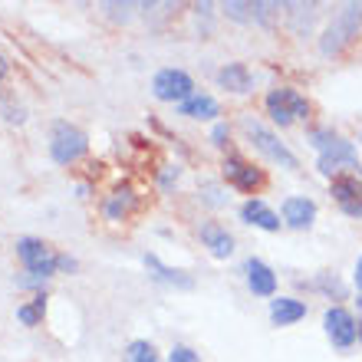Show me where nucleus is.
Returning <instances> with one entry per match:
<instances>
[{
    "mask_svg": "<svg viewBox=\"0 0 362 362\" xmlns=\"http://www.w3.org/2000/svg\"><path fill=\"white\" fill-rule=\"evenodd\" d=\"M267 112L276 125H290L293 119H306L310 115V103L296 89H274L267 95Z\"/></svg>",
    "mask_w": 362,
    "mask_h": 362,
    "instance_id": "6",
    "label": "nucleus"
},
{
    "mask_svg": "<svg viewBox=\"0 0 362 362\" xmlns=\"http://www.w3.org/2000/svg\"><path fill=\"white\" fill-rule=\"evenodd\" d=\"M323 326H326V336H329V339H333V346H339V349L353 346L356 336H359V326H356L353 313H349V310H343V306L326 310Z\"/></svg>",
    "mask_w": 362,
    "mask_h": 362,
    "instance_id": "8",
    "label": "nucleus"
},
{
    "mask_svg": "<svg viewBox=\"0 0 362 362\" xmlns=\"http://www.w3.org/2000/svg\"><path fill=\"white\" fill-rule=\"evenodd\" d=\"M17 316H20V323H27V326H37L40 323V310L33 303L17 306Z\"/></svg>",
    "mask_w": 362,
    "mask_h": 362,
    "instance_id": "21",
    "label": "nucleus"
},
{
    "mask_svg": "<svg viewBox=\"0 0 362 362\" xmlns=\"http://www.w3.org/2000/svg\"><path fill=\"white\" fill-rule=\"evenodd\" d=\"M132 208H135V191L129 188V185L115 188V191H112V198L105 201V214H109L112 221L129 218V214H132Z\"/></svg>",
    "mask_w": 362,
    "mask_h": 362,
    "instance_id": "17",
    "label": "nucleus"
},
{
    "mask_svg": "<svg viewBox=\"0 0 362 362\" xmlns=\"http://www.w3.org/2000/svg\"><path fill=\"white\" fill-rule=\"evenodd\" d=\"M359 313H362V296H359Z\"/></svg>",
    "mask_w": 362,
    "mask_h": 362,
    "instance_id": "28",
    "label": "nucleus"
},
{
    "mask_svg": "<svg viewBox=\"0 0 362 362\" xmlns=\"http://www.w3.org/2000/svg\"><path fill=\"white\" fill-rule=\"evenodd\" d=\"M333 198L339 201V208L349 214V218H362V185L359 178H336L333 181Z\"/></svg>",
    "mask_w": 362,
    "mask_h": 362,
    "instance_id": "9",
    "label": "nucleus"
},
{
    "mask_svg": "<svg viewBox=\"0 0 362 362\" xmlns=\"http://www.w3.org/2000/svg\"><path fill=\"white\" fill-rule=\"evenodd\" d=\"M201 240H204V247H208L214 257H230V254H234V238H230L221 224H214V221L201 228Z\"/></svg>",
    "mask_w": 362,
    "mask_h": 362,
    "instance_id": "13",
    "label": "nucleus"
},
{
    "mask_svg": "<svg viewBox=\"0 0 362 362\" xmlns=\"http://www.w3.org/2000/svg\"><path fill=\"white\" fill-rule=\"evenodd\" d=\"M247 284L257 296H274L276 290V274L264 264V260H247Z\"/></svg>",
    "mask_w": 362,
    "mask_h": 362,
    "instance_id": "14",
    "label": "nucleus"
},
{
    "mask_svg": "<svg viewBox=\"0 0 362 362\" xmlns=\"http://www.w3.org/2000/svg\"><path fill=\"white\" fill-rule=\"evenodd\" d=\"M356 286L362 290V257H359V264H356Z\"/></svg>",
    "mask_w": 362,
    "mask_h": 362,
    "instance_id": "26",
    "label": "nucleus"
},
{
    "mask_svg": "<svg viewBox=\"0 0 362 362\" xmlns=\"http://www.w3.org/2000/svg\"><path fill=\"white\" fill-rule=\"evenodd\" d=\"M230 135L228 125H214V132H211V139H214V145H224V139Z\"/></svg>",
    "mask_w": 362,
    "mask_h": 362,
    "instance_id": "24",
    "label": "nucleus"
},
{
    "mask_svg": "<svg viewBox=\"0 0 362 362\" xmlns=\"http://www.w3.org/2000/svg\"><path fill=\"white\" fill-rule=\"evenodd\" d=\"M303 316H306V303H300V300L276 296L274 303H270V320H274L276 326H290V323H296V320H303Z\"/></svg>",
    "mask_w": 362,
    "mask_h": 362,
    "instance_id": "15",
    "label": "nucleus"
},
{
    "mask_svg": "<svg viewBox=\"0 0 362 362\" xmlns=\"http://www.w3.org/2000/svg\"><path fill=\"white\" fill-rule=\"evenodd\" d=\"M310 142L320 148V172L323 175H333V172H343V168H359L356 162V148L343 139H336L333 132H313Z\"/></svg>",
    "mask_w": 362,
    "mask_h": 362,
    "instance_id": "2",
    "label": "nucleus"
},
{
    "mask_svg": "<svg viewBox=\"0 0 362 362\" xmlns=\"http://www.w3.org/2000/svg\"><path fill=\"white\" fill-rule=\"evenodd\" d=\"M17 254L30 270V276H23L20 284H37V280H47L49 274H57L59 270V257H53L47 244L37 240V238H20L17 240Z\"/></svg>",
    "mask_w": 362,
    "mask_h": 362,
    "instance_id": "3",
    "label": "nucleus"
},
{
    "mask_svg": "<svg viewBox=\"0 0 362 362\" xmlns=\"http://www.w3.org/2000/svg\"><path fill=\"white\" fill-rule=\"evenodd\" d=\"M7 69H10V66H7V59H4V57H0V79H4V76H7Z\"/></svg>",
    "mask_w": 362,
    "mask_h": 362,
    "instance_id": "27",
    "label": "nucleus"
},
{
    "mask_svg": "<svg viewBox=\"0 0 362 362\" xmlns=\"http://www.w3.org/2000/svg\"><path fill=\"white\" fill-rule=\"evenodd\" d=\"M240 218L247 221V224H254V228H260V230H280V218H276L274 211H270L264 201H257V198L244 201Z\"/></svg>",
    "mask_w": 362,
    "mask_h": 362,
    "instance_id": "11",
    "label": "nucleus"
},
{
    "mask_svg": "<svg viewBox=\"0 0 362 362\" xmlns=\"http://www.w3.org/2000/svg\"><path fill=\"white\" fill-rule=\"evenodd\" d=\"M359 27H362V7L359 4H346V7L333 17V23L326 27L323 40H320L323 57H336V53H343V49L359 37Z\"/></svg>",
    "mask_w": 362,
    "mask_h": 362,
    "instance_id": "1",
    "label": "nucleus"
},
{
    "mask_svg": "<svg viewBox=\"0 0 362 362\" xmlns=\"http://www.w3.org/2000/svg\"><path fill=\"white\" fill-rule=\"evenodd\" d=\"M86 148H89L86 132H79L76 125L57 122V129H53V142H49V155H53V162L73 165L76 158L86 155Z\"/></svg>",
    "mask_w": 362,
    "mask_h": 362,
    "instance_id": "4",
    "label": "nucleus"
},
{
    "mask_svg": "<svg viewBox=\"0 0 362 362\" xmlns=\"http://www.w3.org/2000/svg\"><path fill=\"white\" fill-rule=\"evenodd\" d=\"M145 267L155 274V280H162V284H172V286H185L188 290L194 280H191L188 274H181V270H172V267H165L162 260L155 257V254H145Z\"/></svg>",
    "mask_w": 362,
    "mask_h": 362,
    "instance_id": "19",
    "label": "nucleus"
},
{
    "mask_svg": "<svg viewBox=\"0 0 362 362\" xmlns=\"http://www.w3.org/2000/svg\"><path fill=\"white\" fill-rule=\"evenodd\" d=\"M218 83L230 93H247L250 89V69L244 63H228V66L218 73Z\"/></svg>",
    "mask_w": 362,
    "mask_h": 362,
    "instance_id": "16",
    "label": "nucleus"
},
{
    "mask_svg": "<svg viewBox=\"0 0 362 362\" xmlns=\"http://www.w3.org/2000/svg\"><path fill=\"white\" fill-rule=\"evenodd\" d=\"M224 178H228V185H234V188H240V191H254L264 185V175H260L254 165L244 162V158H228V162H224Z\"/></svg>",
    "mask_w": 362,
    "mask_h": 362,
    "instance_id": "10",
    "label": "nucleus"
},
{
    "mask_svg": "<svg viewBox=\"0 0 362 362\" xmlns=\"http://www.w3.org/2000/svg\"><path fill=\"white\" fill-rule=\"evenodd\" d=\"M204 194H208V204H224V198H218V188H214V185H208Z\"/></svg>",
    "mask_w": 362,
    "mask_h": 362,
    "instance_id": "25",
    "label": "nucleus"
},
{
    "mask_svg": "<svg viewBox=\"0 0 362 362\" xmlns=\"http://www.w3.org/2000/svg\"><path fill=\"white\" fill-rule=\"evenodd\" d=\"M125 362H162V359H158V353H155V346L148 339H135L125 349Z\"/></svg>",
    "mask_w": 362,
    "mask_h": 362,
    "instance_id": "20",
    "label": "nucleus"
},
{
    "mask_svg": "<svg viewBox=\"0 0 362 362\" xmlns=\"http://www.w3.org/2000/svg\"><path fill=\"white\" fill-rule=\"evenodd\" d=\"M152 93L155 99H162V103H188L191 95H194V83L185 69H162V73H155L152 79Z\"/></svg>",
    "mask_w": 362,
    "mask_h": 362,
    "instance_id": "5",
    "label": "nucleus"
},
{
    "mask_svg": "<svg viewBox=\"0 0 362 362\" xmlns=\"http://www.w3.org/2000/svg\"><path fill=\"white\" fill-rule=\"evenodd\" d=\"M228 17H234V20H250L254 17V4H228Z\"/></svg>",
    "mask_w": 362,
    "mask_h": 362,
    "instance_id": "22",
    "label": "nucleus"
},
{
    "mask_svg": "<svg viewBox=\"0 0 362 362\" xmlns=\"http://www.w3.org/2000/svg\"><path fill=\"white\" fill-rule=\"evenodd\" d=\"M244 129H247V135H250V142H254V148H257V152H264L270 158V162H276V165H284V168H296V155L290 152V148H286L284 142H280V139H276L274 132H270V129H264V125L260 122H244Z\"/></svg>",
    "mask_w": 362,
    "mask_h": 362,
    "instance_id": "7",
    "label": "nucleus"
},
{
    "mask_svg": "<svg viewBox=\"0 0 362 362\" xmlns=\"http://www.w3.org/2000/svg\"><path fill=\"white\" fill-rule=\"evenodd\" d=\"M168 362H201V359L191 353L188 346H175V349H172V359H168Z\"/></svg>",
    "mask_w": 362,
    "mask_h": 362,
    "instance_id": "23",
    "label": "nucleus"
},
{
    "mask_svg": "<svg viewBox=\"0 0 362 362\" xmlns=\"http://www.w3.org/2000/svg\"><path fill=\"white\" fill-rule=\"evenodd\" d=\"M178 112L188 115V119H214L221 109H218V99H214V95H191L188 103L178 105Z\"/></svg>",
    "mask_w": 362,
    "mask_h": 362,
    "instance_id": "18",
    "label": "nucleus"
},
{
    "mask_svg": "<svg viewBox=\"0 0 362 362\" xmlns=\"http://www.w3.org/2000/svg\"><path fill=\"white\" fill-rule=\"evenodd\" d=\"M316 218V204L310 198H286L284 201V221L290 228H310Z\"/></svg>",
    "mask_w": 362,
    "mask_h": 362,
    "instance_id": "12",
    "label": "nucleus"
}]
</instances>
